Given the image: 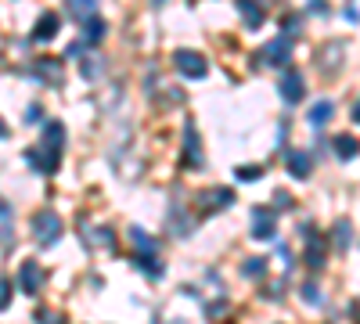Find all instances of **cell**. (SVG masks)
<instances>
[{
    "label": "cell",
    "instance_id": "obj_1",
    "mask_svg": "<svg viewBox=\"0 0 360 324\" xmlns=\"http://www.w3.org/2000/svg\"><path fill=\"white\" fill-rule=\"evenodd\" d=\"M33 234H37V242L44 245V249H51L58 238H62V231H65V223H62V216L58 213H51V209H40L37 216H33Z\"/></svg>",
    "mask_w": 360,
    "mask_h": 324
},
{
    "label": "cell",
    "instance_id": "obj_2",
    "mask_svg": "<svg viewBox=\"0 0 360 324\" xmlns=\"http://www.w3.org/2000/svg\"><path fill=\"white\" fill-rule=\"evenodd\" d=\"M173 69H176L180 76H188V79H202V76L209 72V62H205L198 51L180 47V51H173Z\"/></svg>",
    "mask_w": 360,
    "mask_h": 324
},
{
    "label": "cell",
    "instance_id": "obj_3",
    "mask_svg": "<svg viewBox=\"0 0 360 324\" xmlns=\"http://www.w3.org/2000/svg\"><path fill=\"white\" fill-rule=\"evenodd\" d=\"M288 58H292V40H288V37L270 40V44L259 51V62H263V65H274V69H285Z\"/></svg>",
    "mask_w": 360,
    "mask_h": 324
},
{
    "label": "cell",
    "instance_id": "obj_4",
    "mask_svg": "<svg viewBox=\"0 0 360 324\" xmlns=\"http://www.w3.org/2000/svg\"><path fill=\"white\" fill-rule=\"evenodd\" d=\"M25 162L33 166L37 173H44V176H47V173H54V169H58V148H51V144H44V141H40L37 148H29V152H25Z\"/></svg>",
    "mask_w": 360,
    "mask_h": 324
},
{
    "label": "cell",
    "instance_id": "obj_5",
    "mask_svg": "<svg viewBox=\"0 0 360 324\" xmlns=\"http://www.w3.org/2000/svg\"><path fill=\"white\" fill-rule=\"evenodd\" d=\"M44 267L40 263H33V259H25L22 267H18V288L25 292V296H37V292L44 288Z\"/></svg>",
    "mask_w": 360,
    "mask_h": 324
},
{
    "label": "cell",
    "instance_id": "obj_6",
    "mask_svg": "<svg viewBox=\"0 0 360 324\" xmlns=\"http://www.w3.org/2000/svg\"><path fill=\"white\" fill-rule=\"evenodd\" d=\"M252 234H256L259 242H270L278 234V213L266 209V205H263V209L256 205V209H252Z\"/></svg>",
    "mask_w": 360,
    "mask_h": 324
},
{
    "label": "cell",
    "instance_id": "obj_7",
    "mask_svg": "<svg viewBox=\"0 0 360 324\" xmlns=\"http://www.w3.org/2000/svg\"><path fill=\"white\" fill-rule=\"evenodd\" d=\"M231 202H234L231 188H209V191L198 195V209L202 213H217V209H224V205H231Z\"/></svg>",
    "mask_w": 360,
    "mask_h": 324
},
{
    "label": "cell",
    "instance_id": "obj_8",
    "mask_svg": "<svg viewBox=\"0 0 360 324\" xmlns=\"http://www.w3.org/2000/svg\"><path fill=\"white\" fill-rule=\"evenodd\" d=\"M184 162H188L191 169L202 166V144H198V130H195V123H184Z\"/></svg>",
    "mask_w": 360,
    "mask_h": 324
},
{
    "label": "cell",
    "instance_id": "obj_9",
    "mask_svg": "<svg viewBox=\"0 0 360 324\" xmlns=\"http://www.w3.org/2000/svg\"><path fill=\"white\" fill-rule=\"evenodd\" d=\"M58 29H62V18H58V11H44L40 22H37V29H33V40L47 44V40L58 37Z\"/></svg>",
    "mask_w": 360,
    "mask_h": 324
},
{
    "label": "cell",
    "instance_id": "obj_10",
    "mask_svg": "<svg viewBox=\"0 0 360 324\" xmlns=\"http://www.w3.org/2000/svg\"><path fill=\"white\" fill-rule=\"evenodd\" d=\"M303 94H307L303 76H299V72H285V76H281V98H285L288 105H299V101H303Z\"/></svg>",
    "mask_w": 360,
    "mask_h": 324
},
{
    "label": "cell",
    "instance_id": "obj_11",
    "mask_svg": "<svg viewBox=\"0 0 360 324\" xmlns=\"http://www.w3.org/2000/svg\"><path fill=\"white\" fill-rule=\"evenodd\" d=\"M33 76L44 79V83H51V86H58V83H62V62H58V58H40Z\"/></svg>",
    "mask_w": 360,
    "mask_h": 324
},
{
    "label": "cell",
    "instance_id": "obj_12",
    "mask_svg": "<svg viewBox=\"0 0 360 324\" xmlns=\"http://www.w3.org/2000/svg\"><path fill=\"white\" fill-rule=\"evenodd\" d=\"M234 8L242 11V22H245L249 29H259V25H263V18H266L259 0H234Z\"/></svg>",
    "mask_w": 360,
    "mask_h": 324
},
{
    "label": "cell",
    "instance_id": "obj_13",
    "mask_svg": "<svg viewBox=\"0 0 360 324\" xmlns=\"http://www.w3.org/2000/svg\"><path fill=\"white\" fill-rule=\"evenodd\" d=\"M285 166H288V173H292V176L307 181L310 169H314V159H310L307 152H288V155H285Z\"/></svg>",
    "mask_w": 360,
    "mask_h": 324
},
{
    "label": "cell",
    "instance_id": "obj_14",
    "mask_svg": "<svg viewBox=\"0 0 360 324\" xmlns=\"http://www.w3.org/2000/svg\"><path fill=\"white\" fill-rule=\"evenodd\" d=\"M65 8L76 22H90L98 18V0H65Z\"/></svg>",
    "mask_w": 360,
    "mask_h": 324
},
{
    "label": "cell",
    "instance_id": "obj_15",
    "mask_svg": "<svg viewBox=\"0 0 360 324\" xmlns=\"http://www.w3.org/2000/svg\"><path fill=\"white\" fill-rule=\"evenodd\" d=\"M44 144H51V148H58L62 152V144H65V127L62 123H44Z\"/></svg>",
    "mask_w": 360,
    "mask_h": 324
},
{
    "label": "cell",
    "instance_id": "obj_16",
    "mask_svg": "<svg viewBox=\"0 0 360 324\" xmlns=\"http://www.w3.org/2000/svg\"><path fill=\"white\" fill-rule=\"evenodd\" d=\"M101 37H105V22H101V18H90V22H83V44L98 47V44H101Z\"/></svg>",
    "mask_w": 360,
    "mask_h": 324
},
{
    "label": "cell",
    "instance_id": "obj_17",
    "mask_svg": "<svg viewBox=\"0 0 360 324\" xmlns=\"http://www.w3.org/2000/svg\"><path fill=\"white\" fill-rule=\"evenodd\" d=\"M83 238H90L94 245H112L115 234H112V227H86L83 223Z\"/></svg>",
    "mask_w": 360,
    "mask_h": 324
},
{
    "label": "cell",
    "instance_id": "obj_18",
    "mask_svg": "<svg viewBox=\"0 0 360 324\" xmlns=\"http://www.w3.org/2000/svg\"><path fill=\"white\" fill-rule=\"evenodd\" d=\"M130 238H134V245L144 252V256H155V238L148 231H141V227H130Z\"/></svg>",
    "mask_w": 360,
    "mask_h": 324
},
{
    "label": "cell",
    "instance_id": "obj_19",
    "mask_svg": "<svg viewBox=\"0 0 360 324\" xmlns=\"http://www.w3.org/2000/svg\"><path fill=\"white\" fill-rule=\"evenodd\" d=\"M349 245H353V223H349V220H339V223H335V249L346 252Z\"/></svg>",
    "mask_w": 360,
    "mask_h": 324
},
{
    "label": "cell",
    "instance_id": "obj_20",
    "mask_svg": "<svg viewBox=\"0 0 360 324\" xmlns=\"http://www.w3.org/2000/svg\"><path fill=\"white\" fill-rule=\"evenodd\" d=\"M335 152H339V159H356V137H349V134H339L335 137Z\"/></svg>",
    "mask_w": 360,
    "mask_h": 324
},
{
    "label": "cell",
    "instance_id": "obj_21",
    "mask_svg": "<svg viewBox=\"0 0 360 324\" xmlns=\"http://www.w3.org/2000/svg\"><path fill=\"white\" fill-rule=\"evenodd\" d=\"M332 112H335L332 101H317V105L310 108V123H314V127H324L328 119H332Z\"/></svg>",
    "mask_w": 360,
    "mask_h": 324
},
{
    "label": "cell",
    "instance_id": "obj_22",
    "mask_svg": "<svg viewBox=\"0 0 360 324\" xmlns=\"http://www.w3.org/2000/svg\"><path fill=\"white\" fill-rule=\"evenodd\" d=\"M307 263H310V271H321V267H324V242H321V238H314V242H310Z\"/></svg>",
    "mask_w": 360,
    "mask_h": 324
},
{
    "label": "cell",
    "instance_id": "obj_23",
    "mask_svg": "<svg viewBox=\"0 0 360 324\" xmlns=\"http://www.w3.org/2000/svg\"><path fill=\"white\" fill-rule=\"evenodd\" d=\"M137 267H141L148 278H152V281H159V278H162V263H159L155 256H141V259H137Z\"/></svg>",
    "mask_w": 360,
    "mask_h": 324
},
{
    "label": "cell",
    "instance_id": "obj_24",
    "mask_svg": "<svg viewBox=\"0 0 360 324\" xmlns=\"http://www.w3.org/2000/svg\"><path fill=\"white\" fill-rule=\"evenodd\" d=\"M8 242H11V209L0 202V245H8Z\"/></svg>",
    "mask_w": 360,
    "mask_h": 324
},
{
    "label": "cell",
    "instance_id": "obj_25",
    "mask_svg": "<svg viewBox=\"0 0 360 324\" xmlns=\"http://www.w3.org/2000/svg\"><path fill=\"white\" fill-rule=\"evenodd\" d=\"M242 274H245V278H263V274H266V259H263V256H259V259H256V256H252V259H245Z\"/></svg>",
    "mask_w": 360,
    "mask_h": 324
},
{
    "label": "cell",
    "instance_id": "obj_26",
    "mask_svg": "<svg viewBox=\"0 0 360 324\" xmlns=\"http://www.w3.org/2000/svg\"><path fill=\"white\" fill-rule=\"evenodd\" d=\"M37 324H65V317L54 313V310H40V313H37Z\"/></svg>",
    "mask_w": 360,
    "mask_h": 324
},
{
    "label": "cell",
    "instance_id": "obj_27",
    "mask_svg": "<svg viewBox=\"0 0 360 324\" xmlns=\"http://www.w3.org/2000/svg\"><path fill=\"white\" fill-rule=\"evenodd\" d=\"M256 176H263V166H242L238 169V181H256Z\"/></svg>",
    "mask_w": 360,
    "mask_h": 324
},
{
    "label": "cell",
    "instance_id": "obj_28",
    "mask_svg": "<svg viewBox=\"0 0 360 324\" xmlns=\"http://www.w3.org/2000/svg\"><path fill=\"white\" fill-rule=\"evenodd\" d=\"M79 72H83V79H98L101 76V62H83Z\"/></svg>",
    "mask_w": 360,
    "mask_h": 324
},
{
    "label": "cell",
    "instance_id": "obj_29",
    "mask_svg": "<svg viewBox=\"0 0 360 324\" xmlns=\"http://www.w3.org/2000/svg\"><path fill=\"white\" fill-rule=\"evenodd\" d=\"M11 303V281L8 278H0V310H4Z\"/></svg>",
    "mask_w": 360,
    "mask_h": 324
},
{
    "label": "cell",
    "instance_id": "obj_30",
    "mask_svg": "<svg viewBox=\"0 0 360 324\" xmlns=\"http://www.w3.org/2000/svg\"><path fill=\"white\" fill-rule=\"evenodd\" d=\"M303 296H307V303H321V292L314 285H303Z\"/></svg>",
    "mask_w": 360,
    "mask_h": 324
},
{
    "label": "cell",
    "instance_id": "obj_31",
    "mask_svg": "<svg viewBox=\"0 0 360 324\" xmlns=\"http://www.w3.org/2000/svg\"><path fill=\"white\" fill-rule=\"evenodd\" d=\"M40 119V108L33 105V108H25V123H37Z\"/></svg>",
    "mask_w": 360,
    "mask_h": 324
},
{
    "label": "cell",
    "instance_id": "obj_32",
    "mask_svg": "<svg viewBox=\"0 0 360 324\" xmlns=\"http://www.w3.org/2000/svg\"><path fill=\"white\" fill-rule=\"evenodd\" d=\"M324 8H328L324 0H310V11H314V15H324Z\"/></svg>",
    "mask_w": 360,
    "mask_h": 324
},
{
    "label": "cell",
    "instance_id": "obj_33",
    "mask_svg": "<svg viewBox=\"0 0 360 324\" xmlns=\"http://www.w3.org/2000/svg\"><path fill=\"white\" fill-rule=\"evenodd\" d=\"M346 18H349V22H356V0H349V8H346Z\"/></svg>",
    "mask_w": 360,
    "mask_h": 324
},
{
    "label": "cell",
    "instance_id": "obj_34",
    "mask_svg": "<svg viewBox=\"0 0 360 324\" xmlns=\"http://www.w3.org/2000/svg\"><path fill=\"white\" fill-rule=\"evenodd\" d=\"M0 137H8V123L4 119H0Z\"/></svg>",
    "mask_w": 360,
    "mask_h": 324
}]
</instances>
